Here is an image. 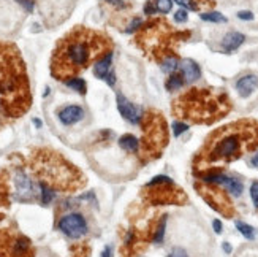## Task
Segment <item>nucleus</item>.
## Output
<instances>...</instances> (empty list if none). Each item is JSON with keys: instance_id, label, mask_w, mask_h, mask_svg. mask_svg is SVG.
Returning <instances> with one entry per match:
<instances>
[{"instance_id": "1", "label": "nucleus", "mask_w": 258, "mask_h": 257, "mask_svg": "<svg viewBox=\"0 0 258 257\" xmlns=\"http://www.w3.org/2000/svg\"><path fill=\"white\" fill-rule=\"evenodd\" d=\"M111 38L103 32L78 26L63 37L54 49L51 60V73L56 80H71L76 75L110 54Z\"/></svg>"}, {"instance_id": "2", "label": "nucleus", "mask_w": 258, "mask_h": 257, "mask_svg": "<svg viewBox=\"0 0 258 257\" xmlns=\"http://www.w3.org/2000/svg\"><path fill=\"white\" fill-rule=\"evenodd\" d=\"M258 127L252 122H236L212 134L204 146L201 157L209 164L230 162L241 157L245 151L255 148Z\"/></svg>"}, {"instance_id": "3", "label": "nucleus", "mask_w": 258, "mask_h": 257, "mask_svg": "<svg viewBox=\"0 0 258 257\" xmlns=\"http://www.w3.org/2000/svg\"><path fill=\"white\" fill-rule=\"evenodd\" d=\"M35 173L51 187L59 189H76L82 186V176L73 168V165L67 164L57 153L41 151L34 159Z\"/></svg>"}, {"instance_id": "4", "label": "nucleus", "mask_w": 258, "mask_h": 257, "mask_svg": "<svg viewBox=\"0 0 258 257\" xmlns=\"http://www.w3.org/2000/svg\"><path fill=\"white\" fill-rule=\"evenodd\" d=\"M178 40V34L165 19H152L138 29L135 43L144 51V54L162 62L166 56H171V46Z\"/></svg>"}, {"instance_id": "5", "label": "nucleus", "mask_w": 258, "mask_h": 257, "mask_svg": "<svg viewBox=\"0 0 258 257\" xmlns=\"http://www.w3.org/2000/svg\"><path fill=\"white\" fill-rule=\"evenodd\" d=\"M220 102L214 100L211 94L204 89H192L175 102V111L192 121H201L204 117H209V114H214V111H217Z\"/></svg>"}, {"instance_id": "6", "label": "nucleus", "mask_w": 258, "mask_h": 257, "mask_svg": "<svg viewBox=\"0 0 258 257\" xmlns=\"http://www.w3.org/2000/svg\"><path fill=\"white\" fill-rule=\"evenodd\" d=\"M139 124L144 134L143 142H139L143 146V153L146 156H158L166 143V122L163 116L157 111H147L143 114Z\"/></svg>"}, {"instance_id": "7", "label": "nucleus", "mask_w": 258, "mask_h": 257, "mask_svg": "<svg viewBox=\"0 0 258 257\" xmlns=\"http://www.w3.org/2000/svg\"><path fill=\"white\" fill-rule=\"evenodd\" d=\"M147 200L152 205H168V203H182L186 200L182 190L178 189L173 179L168 176H155L147 183Z\"/></svg>"}, {"instance_id": "8", "label": "nucleus", "mask_w": 258, "mask_h": 257, "mask_svg": "<svg viewBox=\"0 0 258 257\" xmlns=\"http://www.w3.org/2000/svg\"><path fill=\"white\" fill-rule=\"evenodd\" d=\"M0 257H34L30 240L10 230L0 232Z\"/></svg>"}, {"instance_id": "9", "label": "nucleus", "mask_w": 258, "mask_h": 257, "mask_svg": "<svg viewBox=\"0 0 258 257\" xmlns=\"http://www.w3.org/2000/svg\"><path fill=\"white\" fill-rule=\"evenodd\" d=\"M204 184L206 186H197L203 199L206 200L216 211L225 214V216H231V213H233L231 203L227 199V196H225L220 189L214 187V184H208V183H204Z\"/></svg>"}, {"instance_id": "10", "label": "nucleus", "mask_w": 258, "mask_h": 257, "mask_svg": "<svg viewBox=\"0 0 258 257\" xmlns=\"http://www.w3.org/2000/svg\"><path fill=\"white\" fill-rule=\"evenodd\" d=\"M57 226L62 233H65L67 237L74 238V240L81 238L82 235L88 233V222H85V219L78 213L65 214L63 218H60Z\"/></svg>"}, {"instance_id": "11", "label": "nucleus", "mask_w": 258, "mask_h": 257, "mask_svg": "<svg viewBox=\"0 0 258 257\" xmlns=\"http://www.w3.org/2000/svg\"><path fill=\"white\" fill-rule=\"evenodd\" d=\"M203 183H208V184H214V186H222L225 187L228 192H231L233 196L239 197L244 190V186L239 179L236 178H230L227 175H222V173H208L201 178Z\"/></svg>"}, {"instance_id": "12", "label": "nucleus", "mask_w": 258, "mask_h": 257, "mask_svg": "<svg viewBox=\"0 0 258 257\" xmlns=\"http://www.w3.org/2000/svg\"><path fill=\"white\" fill-rule=\"evenodd\" d=\"M15 189H16V199L21 202H29L34 200L35 197V189L32 179L24 173L23 170H16L15 173Z\"/></svg>"}, {"instance_id": "13", "label": "nucleus", "mask_w": 258, "mask_h": 257, "mask_svg": "<svg viewBox=\"0 0 258 257\" xmlns=\"http://www.w3.org/2000/svg\"><path fill=\"white\" fill-rule=\"evenodd\" d=\"M117 110H119L122 117H125V119L132 124H139V121H141V117H143V114L139 113L136 106L130 100H127L122 94H117Z\"/></svg>"}, {"instance_id": "14", "label": "nucleus", "mask_w": 258, "mask_h": 257, "mask_svg": "<svg viewBox=\"0 0 258 257\" xmlns=\"http://www.w3.org/2000/svg\"><path fill=\"white\" fill-rule=\"evenodd\" d=\"M84 117V110L78 105H68L65 108H62L59 111V119L63 125H71L76 124Z\"/></svg>"}, {"instance_id": "15", "label": "nucleus", "mask_w": 258, "mask_h": 257, "mask_svg": "<svg viewBox=\"0 0 258 257\" xmlns=\"http://www.w3.org/2000/svg\"><path fill=\"white\" fill-rule=\"evenodd\" d=\"M258 88V77L256 75H244L242 78L236 81V91L239 92L241 97H249L253 94V91Z\"/></svg>"}, {"instance_id": "16", "label": "nucleus", "mask_w": 258, "mask_h": 257, "mask_svg": "<svg viewBox=\"0 0 258 257\" xmlns=\"http://www.w3.org/2000/svg\"><path fill=\"white\" fill-rule=\"evenodd\" d=\"M181 72H182V78H184L186 83H195L197 80L201 78L200 66L192 59H184L181 62Z\"/></svg>"}, {"instance_id": "17", "label": "nucleus", "mask_w": 258, "mask_h": 257, "mask_svg": "<svg viewBox=\"0 0 258 257\" xmlns=\"http://www.w3.org/2000/svg\"><path fill=\"white\" fill-rule=\"evenodd\" d=\"M244 40H245V37L242 34H239V32H228L222 40V49L225 52H233L242 45Z\"/></svg>"}, {"instance_id": "18", "label": "nucleus", "mask_w": 258, "mask_h": 257, "mask_svg": "<svg viewBox=\"0 0 258 257\" xmlns=\"http://www.w3.org/2000/svg\"><path fill=\"white\" fill-rule=\"evenodd\" d=\"M111 59H113V54L110 52V54L103 56L102 59H99L94 63V73H95L97 78H100V80L108 78L110 69H111Z\"/></svg>"}, {"instance_id": "19", "label": "nucleus", "mask_w": 258, "mask_h": 257, "mask_svg": "<svg viewBox=\"0 0 258 257\" xmlns=\"http://www.w3.org/2000/svg\"><path fill=\"white\" fill-rule=\"evenodd\" d=\"M119 145H121V148L124 149V151H127V153H136L138 149H139V146H141V143H139V140L135 137V135H132V134H125V135H122L121 137V140H119Z\"/></svg>"}, {"instance_id": "20", "label": "nucleus", "mask_w": 258, "mask_h": 257, "mask_svg": "<svg viewBox=\"0 0 258 257\" xmlns=\"http://www.w3.org/2000/svg\"><path fill=\"white\" fill-rule=\"evenodd\" d=\"M40 189H41V202H43V205H49V203L54 200L56 197V192L54 189H52L51 186H48L46 183H40Z\"/></svg>"}, {"instance_id": "21", "label": "nucleus", "mask_w": 258, "mask_h": 257, "mask_svg": "<svg viewBox=\"0 0 258 257\" xmlns=\"http://www.w3.org/2000/svg\"><path fill=\"white\" fill-rule=\"evenodd\" d=\"M165 229H166V216H162V219L158 221L157 227L154 230V243L155 244H160L163 241V237H165Z\"/></svg>"}, {"instance_id": "22", "label": "nucleus", "mask_w": 258, "mask_h": 257, "mask_svg": "<svg viewBox=\"0 0 258 257\" xmlns=\"http://www.w3.org/2000/svg\"><path fill=\"white\" fill-rule=\"evenodd\" d=\"M184 78H182V75H171V77L168 78L166 81V89L169 92H173V91H178L181 89L182 86H184Z\"/></svg>"}, {"instance_id": "23", "label": "nucleus", "mask_w": 258, "mask_h": 257, "mask_svg": "<svg viewBox=\"0 0 258 257\" xmlns=\"http://www.w3.org/2000/svg\"><path fill=\"white\" fill-rule=\"evenodd\" d=\"M236 229H238L242 237H245L247 240L255 238V229L252 226H249V224H245L242 221H236Z\"/></svg>"}, {"instance_id": "24", "label": "nucleus", "mask_w": 258, "mask_h": 257, "mask_svg": "<svg viewBox=\"0 0 258 257\" xmlns=\"http://www.w3.org/2000/svg\"><path fill=\"white\" fill-rule=\"evenodd\" d=\"M160 66H162V70L165 73H171V72H175L179 66V62H178V57L176 56H166L162 62H160Z\"/></svg>"}, {"instance_id": "25", "label": "nucleus", "mask_w": 258, "mask_h": 257, "mask_svg": "<svg viewBox=\"0 0 258 257\" xmlns=\"http://www.w3.org/2000/svg\"><path fill=\"white\" fill-rule=\"evenodd\" d=\"M201 19L208 21V23H216V24H225L227 18L219 12H209V13H201Z\"/></svg>"}, {"instance_id": "26", "label": "nucleus", "mask_w": 258, "mask_h": 257, "mask_svg": "<svg viewBox=\"0 0 258 257\" xmlns=\"http://www.w3.org/2000/svg\"><path fill=\"white\" fill-rule=\"evenodd\" d=\"M65 84L68 86V88H71L73 91H76L79 94H85V81L82 78H71V80H67Z\"/></svg>"}, {"instance_id": "27", "label": "nucleus", "mask_w": 258, "mask_h": 257, "mask_svg": "<svg viewBox=\"0 0 258 257\" xmlns=\"http://www.w3.org/2000/svg\"><path fill=\"white\" fill-rule=\"evenodd\" d=\"M155 7H157V12L166 15L171 12V8H173V0H155Z\"/></svg>"}, {"instance_id": "28", "label": "nucleus", "mask_w": 258, "mask_h": 257, "mask_svg": "<svg viewBox=\"0 0 258 257\" xmlns=\"http://www.w3.org/2000/svg\"><path fill=\"white\" fill-rule=\"evenodd\" d=\"M175 2L179 4L181 7H184L186 10H192V12L200 10V5H198V2H195V0H175Z\"/></svg>"}, {"instance_id": "29", "label": "nucleus", "mask_w": 258, "mask_h": 257, "mask_svg": "<svg viewBox=\"0 0 258 257\" xmlns=\"http://www.w3.org/2000/svg\"><path fill=\"white\" fill-rule=\"evenodd\" d=\"M187 124H184V122H175L173 124V134H175V137H179L181 134H184L186 131H187Z\"/></svg>"}, {"instance_id": "30", "label": "nucleus", "mask_w": 258, "mask_h": 257, "mask_svg": "<svg viewBox=\"0 0 258 257\" xmlns=\"http://www.w3.org/2000/svg\"><path fill=\"white\" fill-rule=\"evenodd\" d=\"M250 197H252L255 208H258V181H255V183L250 186Z\"/></svg>"}, {"instance_id": "31", "label": "nucleus", "mask_w": 258, "mask_h": 257, "mask_svg": "<svg viewBox=\"0 0 258 257\" xmlns=\"http://www.w3.org/2000/svg\"><path fill=\"white\" fill-rule=\"evenodd\" d=\"M168 257H189V254H187L186 249H182V248H179V246H176V248H173L169 251Z\"/></svg>"}, {"instance_id": "32", "label": "nucleus", "mask_w": 258, "mask_h": 257, "mask_svg": "<svg viewBox=\"0 0 258 257\" xmlns=\"http://www.w3.org/2000/svg\"><path fill=\"white\" fill-rule=\"evenodd\" d=\"M187 19H189L187 10H179V12H176V15H175V21H176V23H186Z\"/></svg>"}, {"instance_id": "33", "label": "nucleus", "mask_w": 258, "mask_h": 257, "mask_svg": "<svg viewBox=\"0 0 258 257\" xmlns=\"http://www.w3.org/2000/svg\"><path fill=\"white\" fill-rule=\"evenodd\" d=\"M144 13L146 15H155V13H158L157 12V7H155V2H147L144 5Z\"/></svg>"}, {"instance_id": "34", "label": "nucleus", "mask_w": 258, "mask_h": 257, "mask_svg": "<svg viewBox=\"0 0 258 257\" xmlns=\"http://www.w3.org/2000/svg\"><path fill=\"white\" fill-rule=\"evenodd\" d=\"M18 2L26 8V12H32L34 10V0H18Z\"/></svg>"}, {"instance_id": "35", "label": "nucleus", "mask_w": 258, "mask_h": 257, "mask_svg": "<svg viewBox=\"0 0 258 257\" xmlns=\"http://www.w3.org/2000/svg\"><path fill=\"white\" fill-rule=\"evenodd\" d=\"M238 18L242 19V21H252L253 19V13L252 12H239Z\"/></svg>"}, {"instance_id": "36", "label": "nucleus", "mask_w": 258, "mask_h": 257, "mask_svg": "<svg viewBox=\"0 0 258 257\" xmlns=\"http://www.w3.org/2000/svg\"><path fill=\"white\" fill-rule=\"evenodd\" d=\"M212 227H214V230H216V233H222V222L219 219L212 221Z\"/></svg>"}, {"instance_id": "37", "label": "nucleus", "mask_w": 258, "mask_h": 257, "mask_svg": "<svg viewBox=\"0 0 258 257\" xmlns=\"http://www.w3.org/2000/svg\"><path fill=\"white\" fill-rule=\"evenodd\" d=\"M222 248H223V251H225V252H227V254H230V252L233 251V248H231V244H230V243H227V241H225V243L222 244Z\"/></svg>"}, {"instance_id": "38", "label": "nucleus", "mask_w": 258, "mask_h": 257, "mask_svg": "<svg viewBox=\"0 0 258 257\" xmlns=\"http://www.w3.org/2000/svg\"><path fill=\"white\" fill-rule=\"evenodd\" d=\"M102 257H111V248H110V246H106V248L103 249Z\"/></svg>"}, {"instance_id": "39", "label": "nucleus", "mask_w": 258, "mask_h": 257, "mask_svg": "<svg viewBox=\"0 0 258 257\" xmlns=\"http://www.w3.org/2000/svg\"><path fill=\"white\" fill-rule=\"evenodd\" d=\"M252 165L258 168V151H256V154H255V156L252 157Z\"/></svg>"}, {"instance_id": "40", "label": "nucleus", "mask_w": 258, "mask_h": 257, "mask_svg": "<svg viewBox=\"0 0 258 257\" xmlns=\"http://www.w3.org/2000/svg\"><path fill=\"white\" fill-rule=\"evenodd\" d=\"M2 203H4V192L0 190V205H2Z\"/></svg>"}, {"instance_id": "41", "label": "nucleus", "mask_w": 258, "mask_h": 257, "mask_svg": "<svg viewBox=\"0 0 258 257\" xmlns=\"http://www.w3.org/2000/svg\"><path fill=\"white\" fill-rule=\"evenodd\" d=\"M34 122H35V125H37V127H40V125H41V122H40V121H38V119H35V121H34Z\"/></svg>"}]
</instances>
